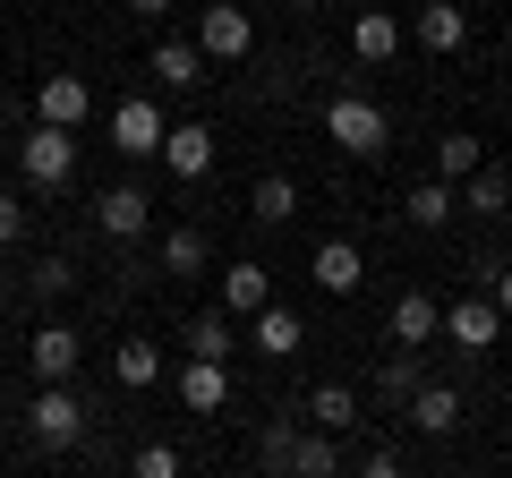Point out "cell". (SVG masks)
Instances as JSON below:
<instances>
[{
    "mask_svg": "<svg viewBox=\"0 0 512 478\" xmlns=\"http://www.w3.org/2000/svg\"><path fill=\"white\" fill-rule=\"evenodd\" d=\"M325 137L367 163V154L393 146V120H384V103H367V94H333V103H325Z\"/></svg>",
    "mask_w": 512,
    "mask_h": 478,
    "instance_id": "cell-1",
    "label": "cell"
},
{
    "mask_svg": "<svg viewBox=\"0 0 512 478\" xmlns=\"http://www.w3.org/2000/svg\"><path fill=\"white\" fill-rule=\"evenodd\" d=\"M18 171H26V188H69V171H77V129L35 120V129L18 137Z\"/></svg>",
    "mask_w": 512,
    "mask_h": 478,
    "instance_id": "cell-2",
    "label": "cell"
},
{
    "mask_svg": "<svg viewBox=\"0 0 512 478\" xmlns=\"http://www.w3.org/2000/svg\"><path fill=\"white\" fill-rule=\"evenodd\" d=\"M86 419H94V410H86V402H77V393H69V385H43V393H35V402H26V436H35V444H43V453H69V444H77V436H86Z\"/></svg>",
    "mask_w": 512,
    "mask_h": 478,
    "instance_id": "cell-3",
    "label": "cell"
},
{
    "mask_svg": "<svg viewBox=\"0 0 512 478\" xmlns=\"http://www.w3.org/2000/svg\"><path fill=\"white\" fill-rule=\"evenodd\" d=\"M197 52H205V60H248V52H256V18L239 9V0L197 9Z\"/></svg>",
    "mask_w": 512,
    "mask_h": 478,
    "instance_id": "cell-4",
    "label": "cell"
},
{
    "mask_svg": "<svg viewBox=\"0 0 512 478\" xmlns=\"http://www.w3.org/2000/svg\"><path fill=\"white\" fill-rule=\"evenodd\" d=\"M94 231L103 239H146L154 231V205H146V188H103V197H94Z\"/></svg>",
    "mask_w": 512,
    "mask_h": 478,
    "instance_id": "cell-5",
    "label": "cell"
},
{
    "mask_svg": "<svg viewBox=\"0 0 512 478\" xmlns=\"http://www.w3.org/2000/svg\"><path fill=\"white\" fill-rule=\"evenodd\" d=\"M111 146H120V154H163V111H154L146 94L111 103Z\"/></svg>",
    "mask_w": 512,
    "mask_h": 478,
    "instance_id": "cell-6",
    "label": "cell"
},
{
    "mask_svg": "<svg viewBox=\"0 0 512 478\" xmlns=\"http://www.w3.org/2000/svg\"><path fill=\"white\" fill-rule=\"evenodd\" d=\"M436 333H444V308H436L427 291H402V299H393V316H384V342H410V350H427Z\"/></svg>",
    "mask_w": 512,
    "mask_h": 478,
    "instance_id": "cell-7",
    "label": "cell"
},
{
    "mask_svg": "<svg viewBox=\"0 0 512 478\" xmlns=\"http://www.w3.org/2000/svg\"><path fill=\"white\" fill-rule=\"evenodd\" d=\"M86 111H94V86H86V77L52 69V77H43V86H35V120H60V129H77Z\"/></svg>",
    "mask_w": 512,
    "mask_h": 478,
    "instance_id": "cell-8",
    "label": "cell"
},
{
    "mask_svg": "<svg viewBox=\"0 0 512 478\" xmlns=\"http://www.w3.org/2000/svg\"><path fill=\"white\" fill-rule=\"evenodd\" d=\"M444 333H453L461 350H495V333H504V308H495V291H487V299H453V308H444Z\"/></svg>",
    "mask_w": 512,
    "mask_h": 478,
    "instance_id": "cell-9",
    "label": "cell"
},
{
    "mask_svg": "<svg viewBox=\"0 0 512 478\" xmlns=\"http://www.w3.org/2000/svg\"><path fill=\"white\" fill-rule=\"evenodd\" d=\"M26 359H35V376H43V385H69V376H77V359H86V342H77L69 325H43L35 342H26Z\"/></svg>",
    "mask_w": 512,
    "mask_h": 478,
    "instance_id": "cell-10",
    "label": "cell"
},
{
    "mask_svg": "<svg viewBox=\"0 0 512 478\" xmlns=\"http://www.w3.org/2000/svg\"><path fill=\"white\" fill-rule=\"evenodd\" d=\"M308 274L325 282L333 299H350V291H359V282H367V257H359V248H350V239H316V257H308Z\"/></svg>",
    "mask_w": 512,
    "mask_h": 478,
    "instance_id": "cell-11",
    "label": "cell"
},
{
    "mask_svg": "<svg viewBox=\"0 0 512 478\" xmlns=\"http://www.w3.org/2000/svg\"><path fill=\"white\" fill-rule=\"evenodd\" d=\"M163 171L171 180H205L214 171V129H197V120L188 129H163Z\"/></svg>",
    "mask_w": 512,
    "mask_h": 478,
    "instance_id": "cell-12",
    "label": "cell"
},
{
    "mask_svg": "<svg viewBox=\"0 0 512 478\" xmlns=\"http://www.w3.org/2000/svg\"><path fill=\"white\" fill-rule=\"evenodd\" d=\"M180 402L188 410H222L231 402V359H180Z\"/></svg>",
    "mask_w": 512,
    "mask_h": 478,
    "instance_id": "cell-13",
    "label": "cell"
},
{
    "mask_svg": "<svg viewBox=\"0 0 512 478\" xmlns=\"http://www.w3.org/2000/svg\"><path fill=\"white\" fill-rule=\"evenodd\" d=\"M453 205H461V188L427 171V180H419V188L402 197V222H410V231H444V222H453Z\"/></svg>",
    "mask_w": 512,
    "mask_h": 478,
    "instance_id": "cell-14",
    "label": "cell"
},
{
    "mask_svg": "<svg viewBox=\"0 0 512 478\" xmlns=\"http://www.w3.org/2000/svg\"><path fill=\"white\" fill-rule=\"evenodd\" d=\"M402 419L419 427V436H453V427H461V393H453V385H419V393L402 402Z\"/></svg>",
    "mask_w": 512,
    "mask_h": 478,
    "instance_id": "cell-15",
    "label": "cell"
},
{
    "mask_svg": "<svg viewBox=\"0 0 512 478\" xmlns=\"http://www.w3.org/2000/svg\"><path fill=\"white\" fill-rule=\"evenodd\" d=\"M419 385H427L419 350H410V342H393V350H384V368H376V402H384V410H402V402H410Z\"/></svg>",
    "mask_w": 512,
    "mask_h": 478,
    "instance_id": "cell-16",
    "label": "cell"
},
{
    "mask_svg": "<svg viewBox=\"0 0 512 478\" xmlns=\"http://www.w3.org/2000/svg\"><path fill=\"white\" fill-rule=\"evenodd\" d=\"M350 52L359 60H393L402 52V18H393V9H359V18H350Z\"/></svg>",
    "mask_w": 512,
    "mask_h": 478,
    "instance_id": "cell-17",
    "label": "cell"
},
{
    "mask_svg": "<svg viewBox=\"0 0 512 478\" xmlns=\"http://www.w3.org/2000/svg\"><path fill=\"white\" fill-rule=\"evenodd\" d=\"M214 291H222V308H231V316H256L265 299H274V274H265V265H222Z\"/></svg>",
    "mask_w": 512,
    "mask_h": 478,
    "instance_id": "cell-18",
    "label": "cell"
},
{
    "mask_svg": "<svg viewBox=\"0 0 512 478\" xmlns=\"http://www.w3.org/2000/svg\"><path fill=\"white\" fill-rule=\"evenodd\" d=\"M248 214L265 222V231H282V222L299 214V180H291V171H265V180L248 188Z\"/></svg>",
    "mask_w": 512,
    "mask_h": 478,
    "instance_id": "cell-19",
    "label": "cell"
},
{
    "mask_svg": "<svg viewBox=\"0 0 512 478\" xmlns=\"http://www.w3.org/2000/svg\"><path fill=\"white\" fill-rule=\"evenodd\" d=\"M205 69H214V60H205L197 43H154V77H163V86L197 94V86H205Z\"/></svg>",
    "mask_w": 512,
    "mask_h": 478,
    "instance_id": "cell-20",
    "label": "cell"
},
{
    "mask_svg": "<svg viewBox=\"0 0 512 478\" xmlns=\"http://www.w3.org/2000/svg\"><path fill=\"white\" fill-rule=\"evenodd\" d=\"M205 265H214V248H205V231H197V222H180V231H163V274L197 282Z\"/></svg>",
    "mask_w": 512,
    "mask_h": 478,
    "instance_id": "cell-21",
    "label": "cell"
},
{
    "mask_svg": "<svg viewBox=\"0 0 512 478\" xmlns=\"http://www.w3.org/2000/svg\"><path fill=\"white\" fill-rule=\"evenodd\" d=\"M419 43L427 52H461V43H470V18H461L453 0H427L419 9Z\"/></svg>",
    "mask_w": 512,
    "mask_h": 478,
    "instance_id": "cell-22",
    "label": "cell"
},
{
    "mask_svg": "<svg viewBox=\"0 0 512 478\" xmlns=\"http://www.w3.org/2000/svg\"><path fill=\"white\" fill-rule=\"evenodd\" d=\"M461 205H470V214H504V205H512V171H495V163H478L470 171V180H461Z\"/></svg>",
    "mask_w": 512,
    "mask_h": 478,
    "instance_id": "cell-23",
    "label": "cell"
},
{
    "mask_svg": "<svg viewBox=\"0 0 512 478\" xmlns=\"http://www.w3.org/2000/svg\"><path fill=\"white\" fill-rule=\"evenodd\" d=\"M299 333H308V325H299L291 308H274V299L256 308V350H265V359H291V350H299Z\"/></svg>",
    "mask_w": 512,
    "mask_h": 478,
    "instance_id": "cell-24",
    "label": "cell"
},
{
    "mask_svg": "<svg viewBox=\"0 0 512 478\" xmlns=\"http://www.w3.org/2000/svg\"><path fill=\"white\" fill-rule=\"evenodd\" d=\"M231 308H205V316H188V359H231Z\"/></svg>",
    "mask_w": 512,
    "mask_h": 478,
    "instance_id": "cell-25",
    "label": "cell"
},
{
    "mask_svg": "<svg viewBox=\"0 0 512 478\" xmlns=\"http://www.w3.org/2000/svg\"><path fill=\"white\" fill-rule=\"evenodd\" d=\"M478 163H487V146H478V137H461V129H453V137H436V180H453V188H461Z\"/></svg>",
    "mask_w": 512,
    "mask_h": 478,
    "instance_id": "cell-26",
    "label": "cell"
},
{
    "mask_svg": "<svg viewBox=\"0 0 512 478\" xmlns=\"http://www.w3.org/2000/svg\"><path fill=\"white\" fill-rule=\"evenodd\" d=\"M308 410H316V427H333V436H342V427H359V393H350V385H316Z\"/></svg>",
    "mask_w": 512,
    "mask_h": 478,
    "instance_id": "cell-27",
    "label": "cell"
},
{
    "mask_svg": "<svg viewBox=\"0 0 512 478\" xmlns=\"http://www.w3.org/2000/svg\"><path fill=\"white\" fill-rule=\"evenodd\" d=\"M26 291H35V299H43V308H60V299H69V291H77V265H69V257H60V248H52V257H43V265H35V274H26Z\"/></svg>",
    "mask_w": 512,
    "mask_h": 478,
    "instance_id": "cell-28",
    "label": "cell"
},
{
    "mask_svg": "<svg viewBox=\"0 0 512 478\" xmlns=\"http://www.w3.org/2000/svg\"><path fill=\"white\" fill-rule=\"evenodd\" d=\"M120 385H128V393L163 385V350H154V342H120Z\"/></svg>",
    "mask_w": 512,
    "mask_h": 478,
    "instance_id": "cell-29",
    "label": "cell"
},
{
    "mask_svg": "<svg viewBox=\"0 0 512 478\" xmlns=\"http://www.w3.org/2000/svg\"><path fill=\"white\" fill-rule=\"evenodd\" d=\"M291 470H299V478H333V470H342V453H333V427H316V436H299Z\"/></svg>",
    "mask_w": 512,
    "mask_h": 478,
    "instance_id": "cell-30",
    "label": "cell"
},
{
    "mask_svg": "<svg viewBox=\"0 0 512 478\" xmlns=\"http://www.w3.org/2000/svg\"><path fill=\"white\" fill-rule=\"evenodd\" d=\"M291 453H299V427L291 419H274L265 436H256V470H291Z\"/></svg>",
    "mask_w": 512,
    "mask_h": 478,
    "instance_id": "cell-31",
    "label": "cell"
},
{
    "mask_svg": "<svg viewBox=\"0 0 512 478\" xmlns=\"http://www.w3.org/2000/svg\"><path fill=\"white\" fill-rule=\"evenodd\" d=\"M128 470H137V478H180V444H137Z\"/></svg>",
    "mask_w": 512,
    "mask_h": 478,
    "instance_id": "cell-32",
    "label": "cell"
},
{
    "mask_svg": "<svg viewBox=\"0 0 512 478\" xmlns=\"http://www.w3.org/2000/svg\"><path fill=\"white\" fill-rule=\"evenodd\" d=\"M18 239H26V197L0 188V248H18Z\"/></svg>",
    "mask_w": 512,
    "mask_h": 478,
    "instance_id": "cell-33",
    "label": "cell"
},
{
    "mask_svg": "<svg viewBox=\"0 0 512 478\" xmlns=\"http://www.w3.org/2000/svg\"><path fill=\"white\" fill-rule=\"evenodd\" d=\"M495 308L512 316V265H495Z\"/></svg>",
    "mask_w": 512,
    "mask_h": 478,
    "instance_id": "cell-34",
    "label": "cell"
},
{
    "mask_svg": "<svg viewBox=\"0 0 512 478\" xmlns=\"http://www.w3.org/2000/svg\"><path fill=\"white\" fill-rule=\"evenodd\" d=\"M120 9H128V18H163L171 0H120Z\"/></svg>",
    "mask_w": 512,
    "mask_h": 478,
    "instance_id": "cell-35",
    "label": "cell"
},
{
    "mask_svg": "<svg viewBox=\"0 0 512 478\" xmlns=\"http://www.w3.org/2000/svg\"><path fill=\"white\" fill-rule=\"evenodd\" d=\"M291 9H325V0H291Z\"/></svg>",
    "mask_w": 512,
    "mask_h": 478,
    "instance_id": "cell-36",
    "label": "cell"
},
{
    "mask_svg": "<svg viewBox=\"0 0 512 478\" xmlns=\"http://www.w3.org/2000/svg\"><path fill=\"white\" fill-rule=\"evenodd\" d=\"M0 299H9V282H0Z\"/></svg>",
    "mask_w": 512,
    "mask_h": 478,
    "instance_id": "cell-37",
    "label": "cell"
}]
</instances>
